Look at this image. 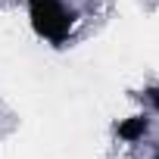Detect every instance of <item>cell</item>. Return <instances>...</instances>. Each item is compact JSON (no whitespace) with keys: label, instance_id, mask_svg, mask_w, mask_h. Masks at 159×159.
<instances>
[{"label":"cell","instance_id":"cell-1","mask_svg":"<svg viewBox=\"0 0 159 159\" xmlns=\"http://www.w3.org/2000/svg\"><path fill=\"white\" fill-rule=\"evenodd\" d=\"M28 10H31V25L41 38L53 44H62L69 38L72 13L62 7V0H28Z\"/></svg>","mask_w":159,"mask_h":159},{"label":"cell","instance_id":"cell-2","mask_svg":"<svg viewBox=\"0 0 159 159\" xmlns=\"http://www.w3.org/2000/svg\"><path fill=\"white\" fill-rule=\"evenodd\" d=\"M147 131V119H131V122H122L119 125V137H125V140H137L140 134Z\"/></svg>","mask_w":159,"mask_h":159},{"label":"cell","instance_id":"cell-3","mask_svg":"<svg viewBox=\"0 0 159 159\" xmlns=\"http://www.w3.org/2000/svg\"><path fill=\"white\" fill-rule=\"evenodd\" d=\"M150 100H153V103L159 106V91H150Z\"/></svg>","mask_w":159,"mask_h":159}]
</instances>
